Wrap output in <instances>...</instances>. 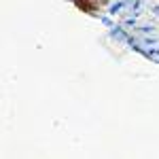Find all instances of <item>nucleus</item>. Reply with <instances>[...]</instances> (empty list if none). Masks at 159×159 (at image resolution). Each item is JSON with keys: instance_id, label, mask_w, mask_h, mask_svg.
Here are the masks:
<instances>
[{"instance_id": "nucleus-1", "label": "nucleus", "mask_w": 159, "mask_h": 159, "mask_svg": "<svg viewBox=\"0 0 159 159\" xmlns=\"http://www.w3.org/2000/svg\"><path fill=\"white\" fill-rule=\"evenodd\" d=\"M108 34H110V38H115L117 43H127V38H129V34H127V32L123 30L121 25H112Z\"/></svg>"}, {"instance_id": "nucleus-6", "label": "nucleus", "mask_w": 159, "mask_h": 159, "mask_svg": "<svg viewBox=\"0 0 159 159\" xmlns=\"http://www.w3.org/2000/svg\"><path fill=\"white\" fill-rule=\"evenodd\" d=\"M125 25H132V28H134V25H136V19H134V17H129V19H125Z\"/></svg>"}, {"instance_id": "nucleus-5", "label": "nucleus", "mask_w": 159, "mask_h": 159, "mask_svg": "<svg viewBox=\"0 0 159 159\" xmlns=\"http://www.w3.org/2000/svg\"><path fill=\"white\" fill-rule=\"evenodd\" d=\"M100 19H102V21H104V24L108 25V28H112V25H115V24H112V19H108V17H100Z\"/></svg>"}, {"instance_id": "nucleus-3", "label": "nucleus", "mask_w": 159, "mask_h": 159, "mask_svg": "<svg viewBox=\"0 0 159 159\" xmlns=\"http://www.w3.org/2000/svg\"><path fill=\"white\" fill-rule=\"evenodd\" d=\"M138 32H142V34H153V32H155V28H153L151 24H147V25H140V28H138Z\"/></svg>"}, {"instance_id": "nucleus-4", "label": "nucleus", "mask_w": 159, "mask_h": 159, "mask_svg": "<svg viewBox=\"0 0 159 159\" xmlns=\"http://www.w3.org/2000/svg\"><path fill=\"white\" fill-rule=\"evenodd\" d=\"M142 45H148V47H157L159 40H157V38H144V40H142Z\"/></svg>"}, {"instance_id": "nucleus-2", "label": "nucleus", "mask_w": 159, "mask_h": 159, "mask_svg": "<svg viewBox=\"0 0 159 159\" xmlns=\"http://www.w3.org/2000/svg\"><path fill=\"white\" fill-rule=\"evenodd\" d=\"M123 4H125V2H123V0H119V2H115V4H112V7H110V15H117V13H119V11H121V9H123Z\"/></svg>"}]
</instances>
